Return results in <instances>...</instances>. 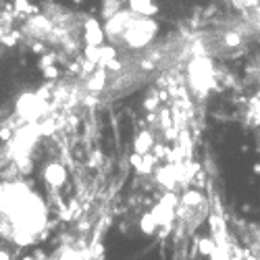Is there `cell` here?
Segmentation results:
<instances>
[{
  "label": "cell",
  "mask_w": 260,
  "mask_h": 260,
  "mask_svg": "<svg viewBox=\"0 0 260 260\" xmlns=\"http://www.w3.org/2000/svg\"><path fill=\"white\" fill-rule=\"evenodd\" d=\"M108 38H113L117 44L138 48L150 42L156 31V23L148 13V0L136 5V0H129L127 9H119L111 21H108Z\"/></svg>",
  "instance_id": "cell-2"
},
{
  "label": "cell",
  "mask_w": 260,
  "mask_h": 260,
  "mask_svg": "<svg viewBox=\"0 0 260 260\" xmlns=\"http://www.w3.org/2000/svg\"><path fill=\"white\" fill-rule=\"evenodd\" d=\"M23 260H34V258H23Z\"/></svg>",
  "instance_id": "cell-4"
},
{
  "label": "cell",
  "mask_w": 260,
  "mask_h": 260,
  "mask_svg": "<svg viewBox=\"0 0 260 260\" xmlns=\"http://www.w3.org/2000/svg\"><path fill=\"white\" fill-rule=\"evenodd\" d=\"M46 204L29 185L21 181L0 183V235L17 246H31L46 231Z\"/></svg>",
  "instance_id": "cell-1"
},
{
  "label": "cell",
  "mask_w": 260,
  "mask_h": 260,
  "mask_svg": "<svg viewBox=\"0 0 260 260\" xmlns=\"http://www.w3.org/2000/svg\"><path fill=\"white\" fill-rule=\"evenodd\" d=\"M0 260H11V258H9V254H7V252L0 250Z\"/></svg>",
  "instance_id": "cell-3"
}]
</instances>
